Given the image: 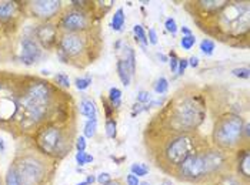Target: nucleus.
<instances>
[{
	"label": "nucleus",
	"mask_w": 250,
	"mask_h": 185,
	"mask_svg": "<svg viewBox=\"0 0 250 185\" xmlns=\"http://www.w3.org/2000/svg\"><path fill=\"white\" fill-rule=\"evenodd\" d=\"M72 94L38 75L23 74L20 78L15 135L29 138L47 123L75 121Z\"/></svg>",
	"instance_id": "obj_1"
},
{
	"label": "nucleus",
	"mask_w": 250,
	"mask_h": 185,
	"mask_svg": "<svg viewBox=\"0 0 250 185\" xmlns=\"http://www.w3.org/2000/svg\"><path fill=\"white\" fill-rule=\"evenodd\" d=\"M208 115L206 95L196 87L180 89L147 126L146 134L196 132Z\"/></svg>",
	"instance_id": "obj_2"
},
{
	"label": "nucleus",
	"mask_w": 250,
	"mask_h": 185,
	"mask_svg": "<svg viewBox=\"0 0 250 185\" xmlns=\"http://www.w3.org/2000/svg\"><path fill=\"white\" fill-rule=\"evenodd\" d=\"M199 29L209 36L234 46V41L249 44L250 3L248 0H228L226 6L206 18H193Z\"/></svg>",
	"instance_id": "obj_3"
},
{
	"label": "nucleus",
	"mask_w": 250,
	"mask_h": 185,
	"mask_svg": "<svg viewBox=\"0 0 250 185\" xmlns=\"http://www.w3.org/2000/svg\"><path fill=\"white\" fill-rule=\"evenodd\" d=\"M147 135V151H150L149 154L154 164L169 175H173L177 166L190 154L210 143L208 137L197 131L188 134H146V137Z\"/></svg>",
	"instance_id": "obj_4"
},
{
	"label": "nucleus",
	"mask_w": 250,
	"mask_h": 185,
	"mask_svg": "<svg viewBox=\"0 0 250 185\" xmlns=\"http://www.w3.org/2000/svg\"><path fill=\"white\" fill-rule=\"evenodd\" d=\"M234 155L226 154L209 143L190 154L173 172L174 178L189 184L214 183L223 174L233 171Z\"/></svg>",
	"instance_id": "obj_5"
},
{
	"label": "nucleus",
	"mask_w": 250,
	"mask_h": 185,
	"mask_svg": "<svg viewBox=\"0 0 250 185\" xmlns=\"http://www.w3.org/2000/svg\"><path fill=\"white\" fill-rule=\"evenodd\" d=\"M103 49L99 27L83 33H60L56 53L63 64L84 69L95 63Z\"/></svg>",
	"instance_id": "obj_6"
},
{
	"label": "nucleus",
	"mask_w": 250,
	"mask_h": 185,
	"mask_svg": "<svg viewBox=\"0 0 250 185\" xmlns=\"http://www.w3.org/2000/svg\"><path fill=\"white\" fill-rule=\"evenodd\" d=\"M10 166L20 185H52L58 169V161L46 157L33 146L18 149Z\"/></svg>",
	"instance_id": "obj_7"
},
{
	"label": "nucleus",
	"mask_w": 250,
	"mask_h": 185,
	"mask_svg": "<svg viewBox=\"0 0 250 185\" xmlns=\"http://www.w3.org/2000/svg\"><path fill=\"white\" fill-rule=\"evenodd\" d=\"M26 140H29V144L46 157L60 161L66 158L72 148L75 147L76 120L66 123H47Z\"/></svg>",
	"instance_id": "obj_8"
},
{
	"label": "nucleus",
	"mask_w": 250,
	"mask_h": 185,
	"mask_svg": "<svg viewBox=\"0 0 250 185\" xmlns=\"http://www.w3.org/2000/svg\"><path fill=\"white\" fill-rule=\"evenodd\" d=\"M248 120L239 112L220 114L212 129L210 144L226 154H236L240 148L249 147V140L245 137V124Z\"/></svg>",
	"instance_id": "obj_9"
},
{
	"label": "nucleus",
	"mask_w": 250,
	"mask_h": 185,
	"mask_svg": "<svg viewBox=\"0 0 250 185\" xmlns=\"http://www.w3.org/2000/svg\"><path fill=\"white\" fill-rule=\"evenodd\" d=\"M100 15L96 1H70L55 21L60 33H83L97 29L95 24Z\"/></svg>",
	"instance_id": "obj_10"
},
{
	"label": "nucleus",
	"mask_w": 250,
	"mask_h": 185,
	"mask_svg": "<svg viewBox=\"0 0 250 185\" xmlns=\"http://www.w3.org/2000/svg\"><path fill=\"white\" fill-rule=\"evenodd\" d=\"M21 74L0 72V130L15 134Z\"/></svg>",
	"instance_id": "obj_11"
},
{
	"label": "nucleus",
	"mask_w": 250,
	"mask_h": 185,
	"mask_svg": "<svg viewBox=\"0 0 250 185\" xmlns=\"http://www.w3.org/2000/svg\"><path fill=\"white\" fill-rule=\"evenodd\" d=\"M23 15H26L24 3L12 0L0 1V32L12 37V35L19 29Z\"/></svg>",
	"instance_id": "obj_12"
},
{
	"label": "nucleus",
	"mask_w": 250,
	"mask_h": 185,
	"mask_svg": "<svg viewBox=\"0 0 250 185\" xmlns=\"http://www.w3.org/2000/svg\"><path fill=\"white\" fill-rule=\"evenodd\" d=\"M26 15L39 20V23L53 21L63 10V1L60 0H35L24 1Z\"/></svg>",
	"instance_id": "obj_13"
},
{
	"label": "nucleus",
	"mask_w": 250,
	"mask_h": 185,
	"mask_svg": "<svg viewBox=\"0 0 250 185\" xmlns=\"http://www.w3.org/2000/svg\"><path fill=\"white\" fill-rule=\"evenodd\" d=\"M43 55H44V50L42 49V46L39 44L35 36L32 35V32L24 33L20 38V63L26 67H32L40 63Z\"/></svg>",
	"instance_id": "obj_14"
},
{
	"label": "nucleus",
	"mask_w": 250,
	"mask_h": 185,
	"mask_svg": "<svg viewBox=\"0 0 250 185\" xmlns=\"http://www.w3.org/2000/svg\"><path fill=\"white\" fill-rule=\"evenodd\" d=\"M32 35L38 40V43L42 46L43 50H56L60 32L55 20L39 23L38 26L32 29Z\"/></svg>",
	"instance_id": "obj_15"
},
{
	"label": "nucleus",
	"mask_w": 250,
	"mask_h": 185,
	"mask_svg": "<svg viewBox=\"0 0 250 185\" xmlns=\"http://www.w3.org/2000/svg\"><path fill=\"white\" fill-rule=\"evenodd\" d=\"M233 171L242 177L243 180L249 181L250 177V152L249 147L240 148L234 154V161H233Z\"/></svg>",
	"instance_id": "obj_16"
},
{
	"label": "nucleus",
	"mask_w": 250,
	"mask_h": 185,
	"mask_svg": "<svg viewBox=\"0 0 250 185\" xmlns=\"http://www.w3.org/2000/svg\"><path fill=\"white\" fill-rule=\"evenodd\" d=\"M79 112H80V115L86 117L87 120L97 118V109L95 101L92 98L83 95L80 100V104H79Z\"/></svg>",
	"instance_id": "obj_17"
},
{
	"label": "nucleus",
	"mask_w": 250,
	"mask_h": 185,
	"mask_svg": "<svg viewBox=\"0 0 250 185\" xmlns=\"http://www.w3.org/2000/svg\"><path fill=\"white\" fill-rule=\"evenodd\" d=\"M214 185H249V181L243 180L234 171H231V172L223 174L220 178H217L214 181Z\"/></svg>",
	"instance_id": "obj_18"
},
{
	"label": "nucleus",
	"mask_w": 250,
	"mask_h": 185,
	"mask_svg": "<svg viewBox=\"0 0 250 185\" xmlns=\"http://www.w3.org/2000/svg\"><path fill=\"white\" fill-rule=\"evenodd\" d=\"M123 61H125V64L127 66V69H129V72L132 74V77L136 74V53L135 50H133V47H130V46H127V44H125L123 46Z\"/></svg>",
	"instance_id": "obj_19"
},
{
	"label": "nucleus",
	"mask_w": 250,
	"mask_h": 185,
	"mask_svg": "<svg viewBox=\"0 0 250 185\" xmlns=\"http://www.w3.org/2000/svg\"><path fill=\"white\" fill-rule=\"evenodd\" d=\"M116 72H117V75H119V78H120V81H122V84L125 86V87H129L130 86V83H132V74L129 72V69H127V66L125 64V61L122 60V58H119L117 60V63H116Z\"/></svg>",
	"instance_id": "obj_20"
},
{
	"label": "nucleus",
	"mask_w": 250,
	"mask_h": 185,
	"mask_svg": "<svg viewBox=\"0 0 250 185\" xmlns=\"http://www.w3.org/2000/svg\"><path fill=\"white\" fill-rule=\"evenodd\" d=\"M126 24V15H125V10L123 7H119L115 12V15L112 16V23H110V27L115 30V32H122L123 27Z\"/></svg>",
	"instance_id": "obj_21"
},
{
	"label": "nucleus",
	"mask_w": 250,
	"mask_h": 185,
	"mask_svg": "<svg viewBox=\"0 0 250 185\" xmlns=\"http://www.w3.org/2000/svg\"><path fill=\"white\" fill-rule=\"evenodd\" d=\"M122 90L120 89H117V87H112L110 90H109V94H107V101H109V104L112 106V109L115 111L120 110V107H122Z\"/></svg>",
	"instance_id": "obj_22"
},
{
	"label": "nucleus",
	"mask_w": 250,
	"mask_h": 185,
	"mask_svg": "<svg viewBox=\"0 0 250 185\" xmlns=\"http://www.w3.org/2000/svg\"><path fill=\"white\" fill-rule=\"evenodd\" d=\"M133 33H135L136 41L143 47L146 49V46H149V41H147V35H146V30L142 24H135L133 26Z\"/></svg>",
	"instance_id": "obj_23"
},
{
	"label": "nucleus",
	"mask_w": 250,
	"mask_h": 185,
	"mask_svg": "<svg viewBox=\"0 0 250 185\" xmlns=\"http://www.w3.org/2000/svg\"><path fill=\"white\" fill-rule=\"evenodd\" d=\"M153 90L156 94H160V95L167 94V92H169V80L165 75H160L153 83Z\"/></svg>",
	"instance_id": "obj_24"
},
{
	"label": "nucleus",
	"mask_w": 250,
	"mask_h": 185,
	"mask_svg": "<svg viewBox=\"0 0 250 185\" xmlns=\"http://www.w3.org/2000/svg\"><path fill=\"white\" fill-rule=\"evenodd\" d=\"M53 83L58 86L59 89H62V90H67V89H70V86H72L70 78H69V75H67L66 73L55 74V77H53Z\"/></svg>",
	"instance_id": "obj_25"
},
{
	"label": "nucleus",
	"mask_w": 250,
	"mask_h": 185,
	"mask_svg": "<svg viewBox=\"0 0 250 185\" xmlns=\"http://www.w3.org/2000/svg\"><path fill=\"white\" fill-rule=\"evenodd\" d=\"M97 132V118L87 120L83 127V137L86 138H93Z\"/></svg>",
	"instance_id": "obj_26"
},
{
	"label": "nucleus",
	"mask_w": 250,
	"mask_h": 185,
	"mask_svg": "<svg viewBox=\"0 0 250 185\" xmlns=\"http://www.w3.org/2000/svg\"><path fill=\"white\" fill-rule=\"evenodd\" d=\"M200 52H202V55H205L206 57H209V56H212L214 53V50H216V43L213 41L212 38H203L202 41H200Z\"/></svg>",
	"instance_id": "obj_27"
},
{
	"label": "nucleus",
	"mask_w": 250,
	"mask_h": 185,
	"mask_svg": "<svg viewBox=\"0 0 250 185\" xmlns=\"http://www.w3.org/2000/svg\"><path fill=\"white\" fill-rule=\"evenodd\" d=\"M92 83H93V77L90 74H86L84 77H77L76 80H75V86H76V89L79 92L87 90L92 86Z\"/></svg>",
	"instance_id": "obj_28"
},
{
	"label": "nucleus",
	"mask_w": 250,
	"mask_h": 185,
	"mask_svg": "<svg viewBox=\"0 0 250 185\" xmlns=\"http://www.w3.org/2000/svg\"><path fill=\"white\" fill-rule=\"evenodd\" d=\"M104 131H106V137L107 138L116 140V137H117V121H116V118L106 120V123H104Z\"/></svg>",
	"instance_id": "obj_29"
},
{
	"label": "nucleus",
	"mask_w": 250,
	"mask_h": 185,
	"mask_svg": "<svg viewBox=\"0 0 250 185\" xmlns=\"http://www.w3.org/2000/svg\"><path fill=\"white\" fill-rule=\"evenodd\" d=\"M130 174L136 175L137 178L140 177H146L149 174V166L143 164V163H135L130 166Z\"/></svg>",
	"instance_id": "obj_30"
},
{
	"label": "nucleus",
	"mask_w": 250,
	"mask_h": 185,
	"mask_svg": "<svg viewBox=\"0 0 250 185\" xmlns=\"http://www.w3.org/2000/svg\"><path fill=\"white\" fill-rule=\"evenodd\" d=\"M75 158H76V164L79 166L92 164V163H93V160H95V157H93L92 154H87L86 151H77L76 157H75Z\"/></svg>",
	"instance_id": "obj_31"
},
{
	"label": "nucleus",
	"mask_w": 250,
	"mask_h": 185,
	"mask_svg": "<svg viewBox=\"0 0 250 185\" xmlns=\"http://www.w3.org/2000/svg\"><path fill=\"white\" fill-rule=\"evenodd\" d=\"M196 37L194 35H190V36H182L180 38V46H182V49L183 50H186V52H189V50H192L193 47L196 46Z\"/></svg>",
	"instance_id": "obj_32"
},
{
	"label": "nucleus",
	"mask_w": 250,
	"mask_h": 185,
	"mask_svg": "<svg viewBox=\"0 0 250 185\" xmlns=\"http://www.w3.org/2000/svg\"><path fill=\"white\" fill-rule=\"evenodd\" d=\"M3 183H4V185H20L19 180H18V177H16V174H15V171H13L12 166L7 168V172L4 175Z\"/></svg>",
	"instance_id": "obj_33"
},
{
	"label": "nucleus",
	"mask_w": 250,
	"mask_h": 185,
	"mask_svg": "<svg viewBox=\"0 0 250 185\" xmlns=\"http://www.w3.org/2000/svg\"><path fill=\"white\" fill-rule=\"evenodd\" d=\"M136 101L142 106H147L150 101H152V94L149 92H145V90H140L137 92V97H136Z\"/></svg>",
	"instance_id": "obj_34"
},
{
	"label": "nucleus",
	"mask_w": 250,
	"mask_h": 185,
	"mask_svg": "<svg viewBox=\"0 0 250 185\" xmlns=\"http://www.w3.org/2000/svg\"><path fill=\"white\" fill-rule=\"evenodd\" d=\"M231 74L237 78H243V80H249L250 77V70L249 67H237V69H233Z\"/></svg>",
	"instance_id": "obj_35"
},
{
	"label": "nucleus",
	"mask_w": 250,
	"mask_h": 185,
	"mask_svg": "<svg viewBox=\"0 0 250 185\" xmlns=\"http://www.w3.org/2000/svg\"><path fill=\"white\" fill-rule=\"evenodd\" d=\"M165 29H166V32H167V33H170L172 36H174V35L177 33V30H179L176 20H174L173 18H166V21H165Z\"/></svg>",
	"instance_id": "obj_36"
},
{
	"label": "nucleus",
	"mask_w": 250,
	"mask_h": 185,
	"mask_svg": "<svg viewBox=\"0 0 250 185\" xmlns=\"http://www.w3.org/2000/svg\"><path fill=\"white\" fill-rule=\"evenodd\" d=\"M179 56L176 55L174 52H170L169 53V60H167V63H169V67H170V72L172 73L176 74V72H177V64H179Z\"/></svg>",
	"instance_id": "obj_37"
},
{
	"label": "nucleus",
	"mask_w": 250,
	"mask_h": 185,
	"mask_svg": "<svg viewBox=\"0 0 250 185\" xmlns=\"http://www.w3.org/2000/svg\"><path fill=\"white\" fill-rule=\"evenodd\" d=\"M75 147H76L77 151H86V148H87V138H86V137H83V135L76 137Z\"/></svg>",
	"instance_id": "obj_38"
},
{
	"label": "nucleus",
	"mask_w": 250,
	"mask_h": 185,
	"mask_svg": "<svg viewBox=\"0 0 250 185\" xmlns=\"http://www.w3.org/2000/svg\"><path fill=\"white\" fill-rule=\"evenodd\" d=\"M112 181V175L109 172H100L96 177V183L99 185H106Z\"/></svg>",
	"instance_id": "obj_39"
},
{
	"label": "nucleus",
	"mask_w": 250,
	"mask_h": 185,
	"mask_svg": "<svg viewBox=\"0 0 250 185\" xmlns=\"http://www.w3.org/2000/svg\"><path fill=\"white\" fill-rule=\"evenodd\" d=\"M188 67H189V64H188V58H179V64H177V72H176V75H183Z\"/></svg>",
	"instance_id": "obj_40"
},
{
	"label": "nucleus",
	"mask_w": 250,
	"mask_h": 185,
	"mask_svg": "<svg viewBox=\"0 0 250 185\" xmlns=\"http://www.w3.org/2000/svg\"><path fill=\"white\" fill-rule=\"evenodd\" d=\"M146 35H147V41H149V44L156 46V44H157V41H159V37H157L156 30H154V29H149V30L146 32Z\"/></svg>",
	"instance_id": "obj_41"
},
{
	"label": "nucleus",
	"mask_w": 250,
	"mask_h": 185,
	"mask_svg": "<svg viewBox=\"0 0 250 185\" xmlns=\"http://www.w3.org/2000/svg\"><path fill=\"white\" fill-rule=\"evenodd\" d=\"M140 184V180L133 175V174H127L126 175V185H139Z\"/></svg>",
	"instance_id": "obj_42"
},
{
	"label": "nucleus",
	"mask_w": 250,
	"mask_h": 185,
	"mask_svg": "<svg viewBox=\"0 0 250 185\" xmlns=\"http://www.w3.org/2000/svg\"><path fill=\"white\" fill-rule=\"evenodd\" d=\"M3 37H7V38H9V36H6L4 33H1V32H0V58H3V55L6 53V50H4L6 38H3Z\"/></svg>",
	"instance_id": "obj_43"
},
{
	"label": "nucleus",
	"mask_w": 250,
	"mask_h": 185,
	"mask_svg": "<svg viewBox=\"0 0 250 185\" xmlns=\"http://www.w3.org/2000/svg\"><path fill=\"white\" fill-rule=\"evenodd\" d=\"M188 64H189L190 67H193V69H197L199 64H200V60H199L197 56H192L190 58H188Z\"/></svg>",
	"instance_id": "obj_44"
},
{
	"label": "nucleus",
	"mask_w": 250,
	"mask_h": 185,
	"mask_svg": "<svg viewBox=\"0 0 250 185\" xmlns=\"http://www.w3.org/2000/svg\"><path fill=\"white\" fill-rule=\"evenodd\" d=\"M180 32H182V36H190V35H193L192 30L189 27H186V26L180 27Z\"/></svg>",
	"instance_id": "obj_45"
},
{
	"label": "nucleus",
	"mask_w": 250,
	"mask_h": 185,
	"mask_svg": "<svg viewBox=\"0 0 250 185\" xmlns=\"http://www.w3.org/2000/svg\"><path fill=\"white\" fill-rule=\"evenodd\" d=\"M86 183H87V185H93L95 183H96V177L95 175H87V178H86Z\"/></svg>",
	"instance_id": "obj_46"
},
{
	"label": "nucleus",
	"mask_w": 250,
	"mask_h": 185,
	"mask_svg": "<svg viewBox=\"0 0 250 185\" xmlns=\"http://www.w3.org/2000/svg\"><path fill=\"white\" fill-rule=\"evenodd\" d=\"M4 143H3V140H0V152H4Z\"/></svg>",
	"instance_id": "obj_47"
},
{
	"label": "nucleus",
	"mask_w": 250,
	"mask_h": 185,
	"mask_svg": "<svg viewBox=\"0 0 250 185\" xmlns=\"http://www.w3.org/2000/svg\"><path fill=\"white\" fill-rule=\"evenodd\" d=\"M42 73L44 74V75H49V74H50L49 72H47V70H42Z\"/></svg>",
	"instance_id": "obj_48"
},
{
	"label": "nucleus",
	"mask_w": 250,
	"mask_h": 185,
	"mask_svg": "<svg viewBox=\"0 0 250 185\" xmlns=\"http://www.w3.org/2000/svg\"><path fill=\"white\" fill-rule=\"evenodd\" d=\"M139 185H150V183H147V181H143V183H140Z\"/></svg>",
	"instance_id": "obj_49"
},
{
	"label": "nucleus",
	"mask_w": 250,
	"mask_h": 185,
	"mask_svg": "<svg viewBox=\"0 0 250 185\" xmlns=\"http://www.w3.org/2000/svg\"><path fill=\"white\" fill-rule=\"evenodd\" d=\"M76 185H87V183H86V181H82V183H79V184Z\"/></svg>",
	"instance_id": "obj_50"
},
{
	"label": "nucleus",
	"mask_w": 250,
	"mask_h": 185,
	"mask_svg": "<svg viewBox=\"0 0 250 185\" xmlns=\"http://www.w3.org/2000/svg\"><path fill=\"white\" fill-rule=\"evenodd\" d=\"M0 185H4V183H3V178H1V175H0Z\"/></svg>",
	"instance_id": "obj_51"
},
{
	"label": "nucleus",
	"mask_w": 250,
	"mask_h": 185,
	"mask_svg": "<svg viewBox=\"0 0 250 185\" xmlns=\"http://www.w3.org/2000/svg\"><path fill=\"white\" fill-rule=\"evenodd\" d=\"M160 185H163V184H160Z\"/></svg>",
	"instance_id": "obj_52"
}]
</instances>
